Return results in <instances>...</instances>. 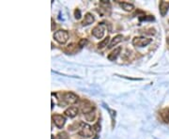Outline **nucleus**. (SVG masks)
<instances>
[{
    "instance_id": "22",
    "label": "nucleus",
    "mask_w": 169,
    "mask_h": 139,
    "mask_svg": "<svg viewBox=\"0 0 169 139\" xmlns=\"http://www.w3.org/2000/svg\"><path fill=\"white\" fill-rule=\"evenodd\" d=\"M166 41H167V43L169 44V36H168V37H167V39H166Z\"/></svg>"
},
{
    "instance_id": "1",
    "label": "nucleus",
    "mask_w": 169,
    "mask_h": 139,
    "mask_svg": "<svg viewBox=\"0 0 169 139\" xmlns=\"http://www.w3.org/2000/svg\"><path fill=\"white\" fill-rule=\"evenodd\" d=\"M78 134L83 137H91L93 135V128L88 123L81 122Z\"/></svg>"
},
{
    "instance_id": "16",
    "label": "nucleus",
    "mask_w": 169,
    "mask_h": 139,
    "mask_svg": "<svg viewBox=\"0 0 169 139\" xmlns=\"http://www.w3.org/2000/svg\"><path fill=\"white\" fill-rule=\"evenodd\" d=\"M57 139H69V135L66 132H61L57 134Z\"/></svg>"
},
{
    "instance_id": "13",
    "label": "nucleus",
    "mask_w": 169,
    "mask_h": 139,
    "mask_svg": "<svg viewBox=\"0 0 169 139\" xmlns=\"http://www.w3.org/2000/svg\"><path fill=\"white\" fill-rule=\"evenodd\" d=\"M120 7L123 8L124 11H132L133 8H134V6L131 3H128V2H120Z\"/></svg>"
},
{
    "instance_id": "8",
    "label": "nucleus",
    "mask_w": 169,
    "mask_h": 139,
    "mask_svg": "<svg viewBox=\"0 0 169 139\" xmlns=\"http://www.w3.org/2000/svg\"><path fill=\"white\" fill-rule=\"evenodd\" d=\"M78 112H79V109H78L77 107L71 106V107H69L68 109L65 110L64 114H65L67 117H69V118H74V117H76V116L78 115Z\"/></svg>"
},
{
    "instance_id": "11",
    "label": "nucleus",
    "mask_w": 169,
    "mask_h": 139,
    "mask_svg": "<svg viewBox=\"0 0 169 139\" xmlns=\"http://www.w3.org/2000/svg\"><path fill=\"white\" fill-rule=\"evenodd\" d=\"M94 21H95L94 16H93L91 13L88 12L86 15H84V20L82 22V24L83 25H89L92 23H94Z\"/></svg>"
},
{
    "instance_id": "6",
    "label": "nucleus",
    "mask_w": 169,
    "mask_h": 139,
    "mask_svg": "<svg viewBox=\"0 0 169 139\" xmlns=\"http://www.w3.org/2000/svg\"><path fill=\"white\" fill-rule=\"evenodd\" d=\"M52 119H53V122L55 123V125L57 128H59V129H62L63 126L66 123V118L62 115H58V114L53 115L52 116Z\"/></svg>"
},
{
    "instance_id": "2",
    "label": "nucleus",
    "mask_w": 169,
    "mask_h": 139,
    "mask_svg": "<svg viewBox=\"0 0 169 139\" xmlns=\"http://www.w3.org/2000/svg\"><path fill=\"white\" fill-rule=\"evenodd\" d=\"M54 39L60 44H65V43L69 40V33L66 30H58L55 32Z\"/></svg>"
},
{
    "instance_id": "19",
    "label": "nucleus",
    "mask_w": 169,
    "mask_h": 139,
    "mask_svg": "<svg viewBox=\"0 0 169 139\" xmlns=\"http://www.w3.org/2000/svg\"><path fill=\"white\" fill-rule=\"evenodd\" d=\"M140 21H143V20H154V17L153 16H145V17H140Z\"/></svg>"
},
{
    "instance_id": "15",
    "label": "nucleus",
    "mask_w": 169,
    "mask_h": 139,
    "mask_svg": "<svg viewBox=\"0 0 169 139\" xmlns=\"http://www.w3.org/2000/svg\"><path fill=\"white\" fill-rule=\"evenodd\" d=\"M161 117H162L163 120L164 121L165 123L169 122V111L167 110H163L161 112Z\"/></svg>"
},
{
    "instance_id": "18",
    "label": "nucleus",
    "mask_w": 169,
    "mask_h": 139,
    "mask_svg": "<svg viewBox=\"0 0 169 139\" xmlns=\"http://www.w3.org/2000/svg\"><path fill=\"white\" fill-rule=\"evenodd\" d=\"M87 42H88V40H87L86 39H82V40L79 41V43H78V46H79L80 48H82V47H84V45L87 44Z\"/></svg>"
},
{
    "instance_id": "9",
    "label": "nucleus",
    "mask_w": 169,
    "mask_h": 139,
    "mask_svg": "<svg viewBox=\"0 0 169 139\" xmlns=\"http://www.w3.org/2000/svg\"><path fill=\"white\" fill-rule=\"evenodd\" d=\"M169 10V2L167 1H161L160 2V5H159V11H160V13L162 16H165V14L167 13Z\"/></svg>"
},
{
    "instance_id": "12",
    "label": "nucleus",
    "mask_w": 169,
    "mask_h": 139,
    "mask_svg": "<svg viewBox=\"0 0 169 139\" xmlns=\"http://www.w3.org/2000/svg\"><path fill=\"white\" fill-rule=\"evenodd\" d=\"M122 39H123V36L122 35H116V36H115L113 39H112V40L110 41V43H109V45H108V48L109 49H111V48H113L114 46H116V44H118V43H120L121 40H122Z\"/></svg>"
},
{
    "instance_id": "17",
    "label": "nucleus",
    "mask_w": 169,
    "mask_h": 139,
    "mask_svg": "<svg viewBox=\"0 0 169 139\" xmlns=\"http://www.w3.org/2000/svg\"><path fill=\"white\" fill-rule=\"evenodd\" d=\"M74 16H75V18L77 19V20H79L81 17H82V15H81V11L79 10V8H76V10L74 11Z\"/></svg>"
},
{
    "instance_id": "7",
    "label": "nucleus",
    "mask_w": 169,
    "mask_h": 139,
    "mask_svg": "<svg viewBox=\"0 0 169 139\" xmlns=\"http://www.w3.org/2000/svg\"><path fill=\"white\" fill-rule=\"evenodd\" d=\"M81 109H82L83 114L87 115V114H89V113H91V112H94L95 107L92 105L91 102H89L87 100H84L81 102Z\"/></svg>"
},
{
    "instance_id": "14",
    "label": "nucleus",
    "mask_w": 169,
    "mask_h": 139,
    "mask_svg": "<svg viewBox=\"0 0 169 139\" xmlns=\"http://www.w3.org/2000/svg\"><path fill=\"white\" fill-rule=\"evenodd\" d=\"M109 37H106L105 39H104L103 40H101V41H100L99 43H98V48L99 49H104V47H106V46H108L109 44H108V43H109Z\"/></svg>"
},
{
    "instance_id": "3",
    "label": "nucleus",
    "mask_w": 169,
    "mask_h": 139,
    "mask_svg": "<svg viewBox=\"0 0 169 139\" xmlns=\"http://www.w3.org/2000/svg\"><path fill=\"white\" fill-rule=\"evenodd\" d=\"M152 41V39L146 37H135L132 40V45L135 47H145Z\"/></svg>"
},
{
    "instance_id": "5",
    "label": "nucleus",
    "mask_w": 169,
    "mask_h": 139,
    "mask_svg": "<svg viewBox=\"0 0 169 139\" xmlns=\"http://www.w3.org/2000/svg\"><path fill=\"white\" fill-rule=\"evenodd\" d=\"M104 24H100L92 29V35L97 39H101L104 36Z\"/></svg>"
},
{
    "instance_id": "4",
    "label": "nucleus",
    "mask_w": 169,
    "mask_h": 139,
    "mask_svg": "<svg viewBox=\"0 0 169 139\" xmlns=\"http://www.w3.org/2000/svg\"><path fill=\"white\" fill-rule=\"evenodd\" d=\"M63 100L68 104H74L78 102V96L73 92H66L63 94Z\"/></svg>"
},
{
    "instance_id": "21",
    "label": "nucleus",
    "mask_w": 169,
    "mask_h": 139,
    "mask_svg": "<svg viewBox=\"0 0 169 139\" xmlns=\"http://www.w3.org/2000/svg\"><path fill=\"white\" fill-rule=\"evenodd\" d=\"M54 25L56 27V24H55V23H54V19H52V30H54Z\"/></svg>"
},
{
    "instance_id": "20",
    "label": "nucleus",
    "mask_w": 169,
    "mask_h": 139,
    "mask_svg": "<svg viewBox=\"0 0 169 139\" xmlns=\"http://www.w3.org/2000/svg\"><path fill=\"white\" fill-rule=\"evenodd\" d=\"M93 129H95V132H99L100 130V126H99V123L95 124L94 126H93Z\"/></svg>"
},
{
    "instance_id": "10",
    "label": "nucleus",
    "mask_w": 169,
    "mask_h": 139,
    "mask_svg": "<svg viewBox=\"0 0 169 139\" xmlns=\"http://www.w3.org/2000/svg\"><path fill=\"white\" fill-rule=\"evenodd\" d=\"M122 48L120 46V47H117V48H115V50H113L111 53H110L107 57V58L110 60V61H115V60L117 58V57L120 56V52H121Z\"/></svg>"
}]
</instances>
